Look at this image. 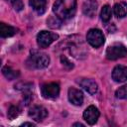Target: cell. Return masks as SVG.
<instances>
[{"label": "cell", "mask_w": 127, "mask_h": 127, "mask_svg": "<svg viewBox=\"0 0 127 127\" xmlns=\"http://www.w3.org/2000/svg\"><path fill=\"white\" fill-rule=\"evenodd\" d=\"M113 11L115 16L118 18H123L127 15V3L125 2H119L116 3L113 7Z\"/></svg>", "instance_id": "obj_14"}, {"label": "cell", "mask_w": 127, "mask_h": 127, "mask_svg": "<svg viewBox=\"0 0 127 127\" xmlns=\"http://www.w3.org/2000/svg\"><path fill=\"white\" fill-rule=\"evenodd\" d=\"M16 33V29L10 25H6L5 23H1L0 24V35L2 38H7V37H11L13 35H15Z\"/></svg>", "instance_id": "obj_15"}, {"label": "cell", "mask_w": 127, "mask_h": 127, "mask_svg": "<svg viewBox=\"0 0 127 127\" xmlns=\"http://www.w3.org/2000/svg\"><path fill=\"white\" fill-rule=\"evenodd\" d=\"M67 96H68V100L70 103H72L73 105L79 106L82 104L83 102V94L80 90L70 87L67 91Z\"/></svg>", "instance_id": "obj_9"}, {"label": "cell", "mask_w": 127, "mask_h": 127, "mask_svg": "<svg viewBox=\"0 0 127 127\" xmlns=\"http://www.w3.org/2000/svg\"><path fill=\"white\" fill-rule=\"evenodd\" d=\"M73 126H81V127H83L84 125H83V124H81V123H74V124H73Z\"/></svg>", "instance_id": "obj_23"}, {"label": "cell", "mask_w": 127, "mask_h": 127, "mask_svg": "<svg viewBox=\"0 0 127 127\" xmlns=\"http://www.w3.org/2000/svg\"><path fill=\"white\" fill-rule=\"evenodd\" d=\"M23 126H32V127H33V126H35V125H34L33 123H30V122H26V123H24V124H23Z\"/></svg>", "instance_id": "obj_22"}, {"label": "cell", "mask_w": 127, "mask_h": 127, "mask_svg": "<svg viewBox=\"0 0 127 127\" xmlns=\"http://www.w3.org/2000/svg\"><path fill=\"white\" fill-rule=\"evenodd\" d=\"M29 4L38 14H43L46 11L47 0H30Z\"/></svg>", "instance_id": "obj_13"}, {"label": "cell", "mask_w": 127, "mask_h": 127, "mask_svg": "<svg viewBox=\"0 0 127 127\" xmlns=\"http://www.w3.org/2000/svg\"><path fill=\"white\" fill-rule=\"evenodd\" d=\"M6 1L9 2L16 11H21L24 8V4L21 0H6Z\"/></svg>", "instance_id": "obj_20"}, {"label": "cell", "mask_w": 127, "mask_h": 127, "mask_svg": "<svg viewBox=\"0 0 127 127\" xmlns=\"http://www.w3.org/2000/svg\"><path fill=\"white\" fill-rule=\"evenodd\" d=\"M96 10H97V4L93 0L86 1L82 6V11H83L84 15H86L88 17H93L96 13Z\"/></svg>", "instance_id": "obj_12"}, {"label": "cell", "mask_w": 127, "mask_h": 127, "mask_svg": "<svg viewBox=\"0 0 127 127\" xmlns=\"http://www.w3.org/2000/svg\"><path fill=\"white\" fill-rule=\"evenodd\" d=\"M50 64V58L48 55L33 51L31 56L27 60V65L30 68H44L48 66Z\"/></svg>", "instance_id": "obj_2"}, {"label": "cell", "mask_w": 127, "mask_h": 127, "mask_svg": "<svg viewBox=\"0 0 127 127\" xmlns=\"http://www.w3.org/2000/svg\"><path fill=\"white\" fill-rule=\"evenodd\" d=\"M112 78L116 82H124L127 80V66L116 65L112 71Z\"/></svg>", "instance_id": "obj_10"}, {"label": "cell", "mask_w": 127, "mask_h": 127, "mask_svg": "<svg viewBox=\"0 0 127 127\" xmlns=\"http://www.w3.org/2000/svg\"><path fill=\"white\" fill-rule=\"evenodd\" d=\"M42 95L47 99H56L60 94V85L56 82L46 83L41 88Z\"/></svg>", "instance_id": "obj_6"}, {"label": "cell", "mask_w": 127, "mask_h": 127, "mask_svg": "<svg viewBox=\"0 0 127 127\" xmlns=\"http://www.w3.org/2000/svg\"><path fill=\"white\" fill-rule=\"evenodd\" d=\"M61 62H62L63 65H64V67L65 69H71V68L73 67L72 63H70L64 56H62V57H61Z\"/></svg>", "instance_id": "obj_21"}, {"label": "cell", "mask_w": 127, "mask_h": 127, "mask_svg": "<svg viewBox=\"0 0 127 127\" xmlns=\"http://www.w3.org/2000/svg\"><path fill=\"white\" fill-rule=\"evenodd\" d=\"M2 72H3L4 76L7 79H9V80H12V79L17 78L19 76V74H20L18 70H15V69H13L12 67H10L8 65H6V66H4L2 68Z\"/></svg>", "instance_id": "obj_16"}, {"label": "cell", "mask_w": 127, "mask_h": 127, "mask_svg": "<svg viewBox=\"0 0 127 127\" xmlns=\"http://www.w3.org/2000/svg\"><path fill=\"white\" fill-rule=\"evenodd\" d=\"M100 18L103 22H108L111 18V8L108 5H104L100 12Z\"/></svg>", "instance_id": "obj_17"}, {"label": "cell", "mask_w": 127, "mask_h": 127, "mask_svg": "<svg viewBox=\"0 0 127 127\" xmlns=\"http://www.w3.org/2000/svg\"><path fill=\"white\" fill-rule=\"evenodd\" d=\"M115 95L117 98H120V99H127V84L119 87L116 92H115Z\"/></svg>", "instance_id": "obj_18"}, {"label": "cell", "mask_w": 127, "mask_h": 127, "mask_svg": "<svg viewBox=\"0 0 127 127\" xmlns=\"http://www.w3.org/2000/svg\"><path fill=\"white\" fill-rule=\"evenodd\" d=\"M59 39V35L56 33L48 32V31H41L37 36V44L40 48H47L53 42Z\"/></svg>", "instance_id": "obj_4"}, {"label": "cell", "mask_w": 127, "mask_h": 127, "mask_svg": "<svg viewBox=\"0 0 127 127\" xmlns=\"http://www.w3.org/2000/svg\"><path fill=\"white\" fill-rule=\"evenodd\" d=\"M127 56V49L120 43H115L109 46L106 50V58L111 61H115Z\"/></svg>", "instance_id": "obj_3"}, {"label": "cell", "mask_w": 127, "mask_h": 127, "mask_svg": "<svg viewBox=\"0 0 127 127\" xmlns=\"http://www.w3.org/2000/svg\"><path fill=\"white\" fill-rule=\"evenodd\" d=\"M98 117H99V110L93 105L88 106L83 112V118L89 125L95 124Z\"/></svg>", "instance_id": "obj_8"}, {"label": "cell", "mask_w": 127, "mask_h": 127, "mask_svg": "<svg viewBox=\"0 0 127 127\" xmlns=\"http://www.w3.org/2000/svg\"><path fill=\"white\" fill-rule=\"evenodd\" d=\"M29 116L37 122L43 121L48 116V110L40 105H35L29 110Z\"/></svg>", "instance_id": "obj_7"}, {"label": "cell", "mask_w": 127, "mask_h": 127, "mask_svg": "<svg viewBox=\"0 0 127 127\" xmlns=\"http://www.w3.org/2000/svg\"><path fill=\"white\" fill-rule=\"evenodd\" d=\"M76 0H57L53 6L56 17L62 21L67 20L75 14Z\"/></svg>", "instance_id": "obj_1"}, {"label": "cell", "mask_w": 127, "mask_h": 127, "mask_svg": "<svg viewBox=\"0 0 127 127\" xmlns=\"http://www.w3.org/2000/svg\"><path fill=\"white\" fill-rule=\"evenodd\" d=\"M86 40L89 43L90 46L93 48H98L104 43V36L102 32L98 29H90L87 32L86 35Z\"/></svg>", "instance_id": "obj_5"}, {"label": "cell", "mask_w": 127, "mask_h": 127, "mask_svg": "<svg viewBox=\"0 0 127 127\" xmlns=\"http://www.w3.org/2000/svg\"><path fill=\"white\" fill-rule=\"evenodd\" d=\"M19 113H20L19 108H18L17 106H15V105H11V106L9 107V109H8L7 115H8V118H9V119L13 120V119H15V118L19 115Z\"/></svg>", "instance_id": "obj_19"}, {"label": "cell", "mask_w": 127, "mask_h": 127, "mask_svg": "<svg viewBox=\"0 0 127 127\" xmlns=\"http://www.w3.org/2000/svg\"><path fill=\"white\" fill-rule=\"evenodd\" d=\"M79 85L89 94L93 95L97 92V84L94 80L90 79V78H80L78 81Z\"/></svg>", "instance_id": "obj_11"}]
</instances>
